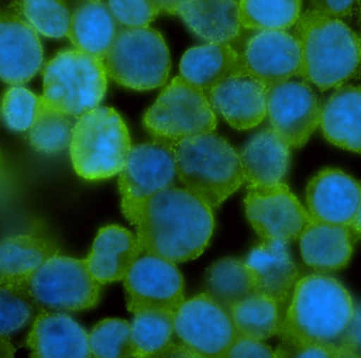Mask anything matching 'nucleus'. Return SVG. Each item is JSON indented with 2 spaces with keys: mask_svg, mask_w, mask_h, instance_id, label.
Listing matches in <instances>:
<instances>
[{
  "mask_svg": "<svg viewBox=\"0 0 361 358\" xmlns=\"http://www.w3.org/2000/svg\"><path fill=\"white\" fill-rule=\"evenodd\" d=\"M299 241L303 261L318 272L345 268L353 254L354 241L345 226L312 221Z\"/></svg>",
  "mask_w": 361,
  "mask_h": 358,
  "instance_id": "393cba45",
  "label": "nucleus"
},
{
  "mask_svg": "<svg viewBox=\"0 0 361 358\" xmlns=\"http://www.w3.org/2000/svg\"><path fill=\"white\" fill-rule=\"evenodd\" d=\"M239 156L248 185H274L288 173L290 147L273 128H267L255 135Z\"/></svg>",
  "mask_w": 361,
  "mask_h": 358,
  "instance_id": "5701e85b",
  "label": "nucleus"
},
{
  "mask_svg": "<svg viewBox=\"0 0 361 358\" xmlns=\"http://www.w3.org/2000/svg\"><path fill=\"white\" fill-rule=\"evenodd\" d=\"M16 349L11 342L10 336L0 334V358L14 357Z\"/></svg>",
  "mask_w": 361,
  "mask_h": 358,
  "instance_id": "c03bdc74",
  "label": "nucleus"
},
{
  "mask_svg": "<svg viewBox=\"0 0 361 358\" xmlns=\"http://www.w3.org/2000/svg\"><path fill=\"white\" fill-rule=\"evenodd\" d=\"M23 18L40 35L63 38L68 35L71 13L65 0H21Z\"/></svg>",
  "mask_w": 361,
  "mask_h": 358,
  "instance_id": "f704fd0d",
  "label": "nucleus"
},
{
  "mask_svg": "<svg viewBox=\"0 0 361 358\" xmlns=\"http://www.w3.org/2000/svg\"><path fill=\"white\" fill-rule=\"evenodd\" d=\"M110 12L124 27H147L158 16L152 0H108Z\"/></svg>",
  "mask_w": 361,
  "mask_h": 358,
  "instance_id": "4c0bfd02",
  "label": "nucleus"
},
{
  "mask_svg": "<svg viewBox=\"0 0 361 358\" xmlns=\"http://www.w3.org/2000/svg\"><path fill=\"white\" fill-rule=\"evenodd\" d=\"M288 245L283 241L262 240L244 259L252 271L258 293L275 300L279 308L292 297L299 281L298 268Z\"/></svg>",
  "mask_w": 361,
  "mask_h": 358,
  "instance_id": "6ab92c4d",
  "label": "nucleus"
},
{
  "mask_svg": "<svg viewBox=\"0 0 361 358\" xmlns=\"http://www.w3.org/2000/svg\"><path fill=\"white\" fill-rule=\"evenodd\" d=\"M23 283L39 311L82 312L94 308L101 297L102 285L91 275L87 260L59 253Z\"/></svg>",
  "mask_w": 361,
  "mask_h": 358,
  "instance_id": "1a4fd4ad",
  "label": "nucleus"
},
{
  "mask_svg": "<svg viewBox=\"0 0 361 358\" xmlns=\"http://www.w3.org/2000/svg\"><path fill=\"white\" fill-rule=\"evenodd\" d=\"M57 253L55 245L33 235L6 237L0 240V275L4 281L23 283Z\"/></svg>",
  "mask_w": 361,
  "mask_h": 358,
  "instance_id": "c85d7f7f",
  "label": "nucleus"
},
{
  "mask_svg": "<svg viewBox=\"0 0 361 358\" xmlns=\"http://www.w3.org/2000/svg\"><path fill=\"white\" fill-rule=\"evenodd\" d=\"M358 1H360V4H361V0H358Z\"/></svg>",
  "mask_w": 361,
  "mask_h": 358,
  "instance_id": "de8ad7c7",
  "label": "nucleus"
},
{
  "mask_svg": "<svg viewBox=\"0 0 361 358\" xmlns=\"http://www.w3.org/2000/svg\"><path fill=\"white\" fill-rule=\"evenodd\" d=\"M104 63L116 84L133 90H152L167 82L171 52L162 34L149 25L120 27Z\"/></svg>",
  "mask_w": 361,
  "mask_h": 358,
  "instance_id": "0eeeda50",
  "label": "nucleus"
},
{
  "mask_svg": "<svg viewBox=\"0 0 361 358\" xmlns=\"http://www.w3.org/2000/svg\"><path fill=\"white\" fill-rule=\"evenodd\" d=\"M42 99L37 116L29 129V140L34 149L44 154H54L69 147L75 121Z\"/></svg>",
  "mask_w": 361,
  "mask_h": 358,
  "instance_id": "473e14b6",
  "label": "nucleus"
},
{
  "mask_svg": "<svg viewBox=\"0 0 361 358\" xmlns=\"http://www.w3.org/2000/svg\"><path fill=\"white\" fill-rule=\"evenodd\" d=\"M129 223L137 228L142 254L182 264L207 249L214 209L185 188L173 186L148 199Z\"/></svg>",
  "mask_w": 361,
  "mask_h": 358,
  "instance_id": "f257e3e1",
  "label": "nucleus"
},
{
  "mask_svg": "<svg viewBox=\"0 0 361 358\" xmlns=\"http://www.w3.org/2000/svg\"><path fill=\"white\" fill-rule=\"evenodd\" d=\"M237 338L229 313L202 293L175 313V338L166 357H225Z\"/></svg>",
  "mask_w": 361,
  "mask_h": 358,
  "instance_id": "9d476101",
  "label": "nucleus"
},
{
  "mask_svg": "<svg viewBox=\"0 0 361 358\" xmlns=\"http://www.w3.org/2000/svg\"><path fill=\"white\" fill-rule=\"evenodd\" d=\"M338 346L355 357H361V304L354 307L351 321L339 340Z\"/></svg>",
  "mask_w": 361,
  "mask_h": 358,
  "instance_id": "a19ab883",
  "label": "nucleus"
},
{
  "mask_svg": "<svg viewBox=\"0 0 361 358\" xmlns=\"http://www.w3.org/2000/svg\"><path fill=\"white\" fill-rule=\"evenodd\" d=\"M131 147L127 125L120 113L110 107H97L80 116L69 146L74 171L88 181L118 175Z\"/></svg>",
  "mask_w": 361,
  "mask_h": 358,
  "instance_id": "39448f33",
  "label": "nucleus"
},
{
  "mask_svg": "<svg viewBox=\"0 0 361 358\" xmlns=\"http://www.w3.org/2000/svg\"><path fill=\"white\" fill-rule=\"evenodd\" d=\"M129 312L144 311L176 313L185 302L182 273L175 262L142 254L124 278Z\"/></svg>",
  "mask_w": 361,
  "mask_h": 358,
  "instance_id": "ddd939ff",
  "label": "nucleus"
},
{
  "mask_svg": "<svg viewBox=\"0 0 361 358\" xmlns=\"http://www.w3.org/2000/svg\"><path fill=\"white\" fill-rule=\"evenodd\" d=\"M39 309L23 283H0V334L11 336L27 327Z\"/></svg>",
  "mask_w": 361,
  "mask_h": 358,
  "instance_id": "72a5a7b5",
  "label": "nucleus"
},
{
  "mask_svg": "<svg viewBox=\"0 0 361 358\" xmlns=\"http://www.w3.org/2000/svg\"><path fill=\"white\" fill-rule=\"evenodd\" d=\"M177 178L173 146L157 141L133 146L118 177L124 217L130 222L148 199L175 186Z\"/></svg>",
  "mask_w": 361,
  "mask_h": 358,
  "instance_id": "9b49d317",
  "label": "nucleus"
},
{
  "mask_svg": "<svg viewBox=\"0 0 361 358\" xmlns=\"http://www.w3.org/2000/svg\"><path fill=\"white\" fill-rule=\"evenodd\" d=\"M175 338V313L144 311L131 323L133 357H164Z\"/></svg>",
  "mask_w": 361,
  "mask_h": 358,
  "instance_id": "c756f323",
  "label": "nucleus"
},
{
  "mask_svg": "<svg viewBox=\"0 0 361 358\" xmlns=\"http://www.w3.org/2000/svg\"><path fill=\"white\" fill-rule=\"evenodd\" d=\"M143 125L154 141L173 146L187 137L214 132L216 116L206 93L180 75L146 111Z\"/></svg>",
  "mask_w": 361,
  "mask_h": 358,
  "instance_id": "6e6552de",
  "label": "nucleus"
},
{
  "mask_svg": "<svg viewBox=\"0 0 361 358\" xmlns=\"http://www.w3.org/2000/svg\"><path fill=\"white\" fill-rule=\"evenodd\" d=\"M349 230L351 233L352 239H353L354 242L361 238V202L357 214H356L355 219H354L353 223L350 226Z\"/></svg>",
  "mask_w": 361,
  "mask_h": 358,
  "instance_id": "a18cd8bd",
  "label": "nucleus"
},
{
  "mask_svg": "<svg viewBox=\"0 0 361 358\" xmlns=\"http://www.w3.org/2000/svg\"><path fill=\"white\" fill-rule=\"evenodd\" d=\"M360 42H361V36H360Z\"/></svg>",
  "mask_w": 361,
  "mask_h": 358,
  "instance_id": "09e8293b",
  "label": "nucleus"
},
{
  "mask_svg": "<svg viewBox=\"0 0 361 358\" xmlns=\"http://www.w3.org/2000/svg\"><path fill=\"white\" fill-rule=\"evenodd\" d=\"M203 293L229 313L233 307L258 291L245 260L224 258L206 271Z\"/></svg>",
  "mask_w": 361,
  "mask_h": 358,
  "instance_id": "cd10ccee",
  "label": "nucleus"
},
{
  "mask_svg": "<svg viewBox=\"0 0 361 358\" xmlns=\"http://www.w3.org/2000/svg\"><path fill=\"white\" fill-rule=\"evenodd\" d=\"M245 215L262 240L290 243L299 240L311 216L286 184L248 185Z\"/></svg>",
  "mask_w": 361,
  "mask_h": 358,
  "instance_id": "f8f14e48",
  "label": "nucleus"
},
{
  "mask_svg": "<svg viewBox=\"0 0 361 358\" xmlns=\"http://www.w3.org/2000/svg\"><path fill=\"white\" fill-rule=\"evenodd\" d=\"M295 25L301 50L299 76L305 82L326 91L356 75L361 65L360 37L343 20L309 10Z\"/></svg>",
  "mask_w": 361,
  "mask_h": 358,
  "instance_id": "7ed1b4c3",
  "label": "nucleus"
},
{
  "mask_svg": "<svg viewBox=\"0 0 361 358\" xmlns=\"http://www.w3.org/2000/svg\"><path fill=\"white\" fill-rule=\"evenodd\" d=\"M277 357H355L338 345H288L282 342L275 351Z\"/></svg>",
  "mask_w": 361,
  "mask_h": 358,
  "instance_id": "58836bf2",
  "label": "nucleus"
},
{
  "mask_svg": "<svg viewBox=\"0 0 361 358\" xmlns=\"http://www.w3.org/2000/svg\"><path fill=\"white\" fill-rule=\"evenodd\" d=\"M358 0H311V10L332 18H343L351 14Z\"/></svg>",
  "mask_w": 361,
  "mask_h": 358,
  "instance_id": "79ce46f5",
  "label": "nucleus"
},
{
  "mask_svg": "<svg viewBox=\"0 0 361 358\" xmlns=\"http://www.w3.org/2000/svg\"><path fill=\"white\" fill-rule=\"evenodd\" d=\"M241 58L246 72L269 89L299 76L300 44L284 30H262L248 38Z\"/></svg>",
  "mask_w": 361,
  "mask_h": 358,
  "instance_id": "dca6fc26",
  "label": "nucleus"
},
{
  "mask_svg": "<svg viewBox=\"0 0 361 358\" xmlns=\"http://www.w3.org/2000/svg\"><path fill=\"white\" fill-rule=\"evenodd\" d=\"M141 255L137 236L122 226H108L97 233L86 260L91 275L103 285L124 280Z\"/></svg>",
  "mask_w": 361,
  "mask_h": 358,
  "instance_id": "412c9836",
  "label": "nucleus"
},
{
  "mask_svg": "<svg viewBox=\"0 0 361 358\" xmlns=\"http://www.w3.org/2000/svg\"><path fill=\"white\" fill-rule=\"evenodd\" d=\"M354 307L349 292L337 279L310 275L297 283L277 335L295 346L338 345Z\"/></svg>",
  "mask_w": 361,
  "mask_h": 358,
  "instance_id": "f03ea898",
  "label": "nucleus"
},
{
  "mask_svg": "<svg viewBox=\"0 0 361 358\" xmlns=\"http://www.w3.org/2000/svg\"><path fill=\"white\" fill-rule=\"evenodd\" d=\"M44 65L39 34L23 18L19 4L0 13V80L23 86Z\"/></svg>",
  "mask_w": 361,
  "mask_h": 358,
  "instance_id": "2eb2a0df",
  "label": "nucleus"
},
{
  "mask_svg": "<svg viewBox=\"0 0 361 358\" xmlns=\"http://www.w3.org/2000/svg\"><path fill=\"white\" fill-rule=\"evenodd\" d=\"M324 137L333 145L361 154V86H341L322 105Z\"/></svg>",
  "mask_w": 361,
  "mask_h": 358,
  "instance_id": "b1692460",
  "label": "nucleus"
},
{
  "mask_svg": "<svg viewBox=\"0 0 361 358\" xmlns=\"http://www.w3.org/2000/svg\"><path fill=\"white\" fill-rule=\"evenodd\" d=\"M159 14L176 15L178 6L183 0H152Z\"/></svg>",
  "mask_w": 361,
  "mask_h": 358,
  "instance_id": "37998d69",
  "label": "nucleus"
},
{
  "mask_svg": "<svg viewBox=\"0 0 361 358\" xmlns=\"http://www.w3.org/2000/svg\"><path fill=\"white\" fill-rule=\"evenodd\" d=\"M31 357L88 358L89 334L66 313L39 311L27 338Z\"/></svg>",
  "mask_w": 361,
  "mask_h": 358,
  "instance_id": "aec40b11",
  "label": "nucleus"
},
{
  "mask_svg": "<svg viewBox=\"0 0 361 358\" xmlns=\"http://www.w3.org/2000/svg\"><path fill=\"white\" fill-rule=\"evenodd\" d=\"M120 23L103 0H87L73 11L68 38L78 50L105 59Z\"/></svg>",
  "mask_w": 361,
  "mask_h": 358,
  "instance_id": "bb28decb",
  "label": "nucleus"
},
{
  "mask_svg": "<svg viewBox=\"0 0 361 358\" xmlns=\"http://www.w3.org/2000/svg\"><path fill=\"white\" fill-rule=\"evenodd\" d=\"M267 90L246 71L228 76L206 95L219 112L237 130H248L260 125L267 116Z\"/></svg>",
  "mask_w": 361,
  "mask_h": 358,
  "instance_id": "a211bd4d",
  "label": "nucleus"
},
{
  "mask_svg": "<svg viewBox=\"0 0 361 358\" xmlns=\"http://www.w3.org/2000/svg\"><path fill=\"white\" fill-rule=\"evenodd\" d=\"M173 147L178 179L212 209L246 182L239 154L214 131L187 137Z\"/></svg>",
  "mask_w": 361,
  "mask_h": 358,
  "instance_id": "20e7f679",
  "label": "nucleus"
},
{
  "mask_svg": "<svg viewBox=\"0 0 361 358\" xmlns=\"http://www.w3.org/2000/svg\"><path fill=\"white\" fill-rule=\"evenodd\" d=\"M271 128L290 148L303 147L319 127L322 106L307 82H281L267 90Z\"/></svg>",
  "mask_w": 361,
  "mask_h": 358,
  "instance_id": "4468645a",
  "label": "nucleus"
},
{
  "mask_svg": "<svg viewBox=\"0 0 361 358\" xmlns=\"http://www.w3.org/2000/svg\"><path fill=\"white\" fill-rule=\"evenodd\" d=\"M243 71L241 54L229 44L193 47L184 53L180 63V76L205 93L228 76Z\"/></svg>",
  "mask_w": 361,
  "mask_h": 358,
  "instance_id": "a878e982",
  "label": "nucleus"
},
{
  "mask_svg": "<svg viewBox=\"0 0 361 358\" xmlns=\"http://www.w3.org/2000/svg\"><path fill=\"white\" fill-rule=\"evenodd\" d=\"M225 357H277L276 352L262 340L238 336Z\"/></svg>",
  "mask_w": 361,
  "mask_h": 358,
  "instance_id": "ea45409f",
  "label": "nucleus"
},
{
  "mask_svg": "<svg viewBox=\"0 0 361 358\" xmlns=\"http://www.w3.org/2000/svg\"><path fill=\"white\" fill-rule=\"evenodd\" d=\"M229 315L238 336L262 342L277 335L281 323L277 302L260 293L242 300Z\"/></svg>",
  "mask_w": 361,
  "mask_h": 358,
  "instance_id": "7c9ffc66",
  "label": "nucleus"
},
{
  "mask_svg": "<svg viewBox=\"0 0 361 358\" xmlns=\"http://www.w3.org/2000/svg\"><path fill=\"white\" fill-rule=\"evenodd\" d=\"M42 99L23 86L8 88L0 106V114L6 126L16 132L29 130L37 116Z\"/></svg>",
  "mask_w": 361,
  "mask_h": 358,
  "instance_id": "e433bc0d",
  "label": "nucleus"
},
{
  "mask_svg": "<svg viewBox=\"0 0 361 358\" xmlns=\"http://www.w3.org/2000/svg\"><path fill=\"white\" fill-rule=\"evenodd\" d=\"M240 23L244 29L286 30L301 16L302 0H239Z\"/></svg>",
  "mask_w": 361,
  "mask_h": 358,
  "instance_id": "2f4dec72",
  "label": "nucleus"
},
{
  "mask_svg": "<svg viewBox=\"0 0 361 358\" xmlns=\"http://www.w3.org/2000/svg\"><path fill=\"white\" fill-rule=\"evenodd\" d=\"M176 15L208 44H229L241 33L237 0H183Z\"/></svg>",
  "mask_w": 361,
  "mask_h": 358,
  "instance_id": "4be33fe9",
  "label": "nucleus"
},
{
  "mask_svg": "<svg viewBox=\"0 0 361 358\" xmlns=\"http://www.w3.org/2000/svg\"><path fill=\"white\" fill-rule=\"evenodd\" d=\"M360 202L361 182L341 169H322L307 185V213L313 221L350 228Z\"/></svg>",
  "mask_w": 361,
  "mask_h": 358,
  "instance_id": "f3484780",
  "label": "nucleus"
},
{
  "mask_svg": "<svg viewBox=\"0 0 361 358\" xmlns=\"http://www.w3.org/2000/svg\"><path fill=\"white\" fill-rule=\"evenodd\" d=\"M42 76L46 103L73 118L99 107L107 91L103 59L76 48L59 51Z\"/></svg>",
  "mask_w": 361,
  "mask_h": 358,
  "instance_id": "423d86ee",
  "label": "nucleus"
},
{
  "mask_svg": "<svg viewBox=\"0 0 361 358\" xmlns=\"http://www.w3.org/2000/svg\"><path fill=\"white\" fill-rule=\"evenodd\" d=\"M89 348L93 357H133L131 323L120 319L99 321L89 334Z\"/></svg>",
  "mask_w": 361,
  "mask_h": 358,
  "instance_id": "c9c22d12",
  "label": "nucleus"
},
{
  "mask_svg": "<svg viewBox=\"0 0 361 358\" xmlns=\"http://www.w3.org/2000/svg\"><path fill=\"white\" fill-rule=\"evenodd\" d=\"M4 283V278H2L1 275H0V283Z\"/></svg>",
  "mask_w": 361,
  "mask_h": 358,
  "instance_id": "49530a36",
  "label": "nucleus"
}]
</instances>
